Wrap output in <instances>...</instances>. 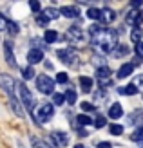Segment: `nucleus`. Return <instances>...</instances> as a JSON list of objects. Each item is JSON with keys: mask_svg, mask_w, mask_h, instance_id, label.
Instances as JSON below:
<instances>
[{"mask_svg": "<svg viewBox=\"0 0 143 148\" xmlns=\"http://www.w3.org/2000/svg\"><path fill=\"white\" fill-rule=\"evenodd\" d=\"M89 38L102 53H112L120 43H118V33L114 29L102 27V25H91L89 27Z\"/></svg>", "mask_w": 143, "mask_h": 148, "instance_id": "f257e3e1", "label": "nucleus"}, {"mask_svg": "<svg viewBox=\"0 0 143 148\" xmlns=\"http://www.w3.org/2000/svg\"><path fill=\"white\" fill-rule=\"evenodd\" d=\"M17 88H18V92H20V99L22 103H24V107L31 112L33 107H35V98H33V94L29 92V88L24 85V83H17Z\"/></svg>", "mask_w": 143, "mask_h": 148, "instance_id": "f03ea898", "label": "nucleus"}, {"mask_svg": "<svg viewBox=\"0 0 143 148\" xmlns=\"http://www.w3.org/2000/svg\"><path fill=\"white\" fill-rule=\"evenodd\" d=\"M36 87H38V90L44 92V94H51L55 90V79L49 78L47 74H40L38 78H36Z\"/></svg>", "mask_w": 143, "mask_h": 148, "instance_id": "7ed1b4c3", "label": "nucleus"}, {"mask_svg": "<svg viewBox=\"0 0 143 148\" xmlns=\"http://www.w3.org/2000/svg\"><path fill=\"white\" fill-rule=\"evenodd\" d=\"M53 114H55L53 105L51 103H44V105H40L38 110H36V121H38L40 125H44V123H47L53 117Z\"/></svg>", "mask_w": 143, "mask_h": 148, "instance_id": "20e7f679", "label": "nucleus"}, {"mask_svg": "<svg viewBox=\"0 0 143 148\" xmlns=\"http://www.w3.org/2000/svg\"><path fill=\"white\" fill-rule=\"evenodd\" d=\"M58 58H60V62H64L67 65H78V54L73 49H60Z\"/></svg>", "mask_w": 143, "mask_h": 148, "instance_id": "39448f33", "label": "nucleus"}, {"mask_svg": "<svg viewBox=\"0 0 143 148\" xmlns=\"http://www.w3.org/2000/svg\"><path fill=\"white\" fill-rule=\"evenodd\" d=\"M65 38H67L69 43H82L84 38H85V34H84V31H82L80 27H69L67 33H65Z\"/></svg>", "mask_w": 143, "mask_h": 148, "instance_id": "423d86ee", "label": "nucleus"}, {"mask_svg": "<svg viewBox=\"0 0 143 148\" xmlns=\"http://www.w3.org/2000/svg\"><path fill=\"white\" fill-rule=\"evenodd\" d=\"M0 87H2L4 92L9 94V98L15 96V87H17V83H15V79L9 74H0Z\"/></svg>", "mask_w": 143, "mask_h": 148, "instance_id": "0eeeda50", "label": "nucleus"}, {"mask_svg": "<svg viewBox=\"0 0 143 148\" xmlns=\"http://www.w3.org/2000/svg\"><path fill=\"white\" fill-rule=\"evenodd\" d=\"M51 139H53V143H55V146H60V148H64V146L69 145V136H67L65 132H60V130L53 132Z\"/></svg>", "mask_w": 143, "mask_h": 148, "instance_id": "6e6552de", "label": "nucleus"}, {"mask_svg": "<svg viewBox=\"0 0 143 148\" xmlns=\"http://www.w3.org/2000/svg\"><path fill=\"white\" fill-rule=\"evenodd\" d=\"M96 78L100 79V85H111V69L107 65H102V67L96 69Z\"/></svg>", "mask_w": 143, "mask_h": 148, "instance_id": "1a4fd4ad", "label": "nucleus"}, {"mask_svg": "<svg viewBox=\"0 0 143 148\" xmlns=\"http://www.w3.org/2000/svg\"><path fill=\"white\" fill-rule=\"evenodd\" d=\"M4 54H6V62L9 67H17V60H15V54H13V47H11V42L6 40L4 42Z\"/></svg>", "mask_w": 143, "mask_h": 148, "instance_id": "9d476101", "label": "nucleus"}, {"mask_svg": "<svg viewBox=\"0 0 143 148\" xmlns=\"http://www.w3.org/2000/svg\"><path fill=\"white\" fill-rule=\"evenodd\" d=\"M127 22L138 29V27L143 24V13H140V11H131L129 16H127Z\"/></svg>", "mask_w": 143, "mask_h": 148, "instance_id": "9b49d317", "label": "nucleus"}, {"mask_svg": "<svg viewBox=\"0 0 143 148\" xmlns=\"http://www.w3.org/2000/svg\"><path fill=\"white\" fill-rule=\"evenodd\" d=\"M44 60V51L42 49H31L27 53V62L29 63H38V62H42Z\"/></svg>", "mask_w": 143, "mask_h": 148, "instance_id": "f8f14e48", "label": "nucleus"}, {"mask_svg": "<svg viewBox=\"0 0 143 148\" xmlns=\"http://www.w3.org/2000/svg\"><path fill=\"white\" fill-rule=\"evenodd\" d=\"M60 14H64L67 18H78L80 11H78V7H74V5H64V7H60Z\"/></svg>", "mask_w": 143, "mask_h": 148, "instance_id": "ddd939ff", "label": "nucleus"}, {"mask_svg": "<svg viewBox=\"0 0 143 148\" xmlns=\"http://www.w3.org/2000/svg\"><path fill=\"white\" fill-rule=\"evenodd\" d=\"M116 18V13L109 9V7H103L102 9V16H100V22H103V24H111V22H114Z\"/></svg>", "mask_w": 143, "mask_h": 148, "instance_id": "4468645a", "label": "nucleus"}, {"mask_svg": "<svg viewBox=\"0 0 143 148\" xmlns=\"http://www.w3.org/2000/svg\"><path fill=\"white\" fill-rule=\"evenodd\" d=\"M132 72H134V65H132V63H123L122 67L118 69V78L123 79V78H127V76H131Z\"/></svg>", "mask_w": 143, "mask_h": 148, "instance_id": "2eb2a0df", "label": "nucleus"}, {"mask_svg": "<svg viewBox=\"0 0 143 148\" xmlns=\"http://www.w3.org/2000/svg\"><path fill=\"white\" fill-rule=\"evenodd\" d=\"M93 85H94L93 78H89V76H80V87H82V90H84V92H91V90H93Z\"/></svg>", "mask_w": 143, "mask_h": 148, "instance_id": "dca6fc26", "label": "nucleus"}, {"mask_svg": "<svg viewBox=\"0 0 143 148\" xmlns=\"http://www.w3.org/2000/svg\"><path fill=\"white\" fill-rule=\"evenodd\" d=\"M122 116H123V108H122L120 103L111 105V108H109V117H112V119H120Z\"/></svg>", "mask_w": 143, "mask_h": 148, "instance_id": "f3484780", "label": "nucleus"}, {"mask_svg": "<svg viewBox=\"0 0 143 148\" xmlns=\"http://www.w3.org/2000/svg\"><path fill=\"white\" fill-rule=\"evenodd\" d=\"M118 92H120V94H123V96H134V94H138V88L131 83V85L120 87V88H118Z\"/></svg>", "mask_w": 143, "mask_h": 148, "instance_id": "a211bd4d", "label": "nucleus"}, {"mask_svg": "<svg viewBox=\"0 0 143 148\" xmlns=\"http://www.w3.org/2000/svg\"><path fill=\"white\" fill-rule=\"evenodd\" d=\"M11 107L15 110V114H17L18 117H24V112H22V107H20V101L17 96H11Z\"/></svg>", "mask_w": 143, "mask_h": 148, "instance_id": "6ab92c4d", "label": "nucleus"}, {"mask_svg": "<svg viewBox=\"0 0 143 148\" xmlns=\"http://www.w3.org/2000/svg\"><path fill=\"white\" fill-rule=\"evenodd\" d=\"M31 145H33V148H53L51 145H47L44 139L36 137V136H31Z\"/></svg>", "mask_w": 143, "mask_h": 148, "instance_id": "aec40b11", "label": "nucleus"}, {"mask_svg": "<svg viewBox=\"0 0 143 148\" xmlns=\"http://www.w3.org/2000/svg\"><path fill=\"white\" fill-rule=\"evenodd\" d=\"M44 40H46V43H55L58 40V33L53 31V29H47L46 34H44Z\"/></svg>", "mask_w": 143, "mask_h": 148, "instance_id": "412c9836", "label": "nucleus"}, {"mask_svg": "<svg viewBox=\"0 0 143 148\" xmlns=\"http://www.w3.org/2000/svg\"><path fill=\"white\" fill-rule=\"evenodd\" d=\"M76 121L80 127H89V125H93V119H91V116H87V114H80L76 117Z\"/></svg>", "mask_w": 143, "mask_h": 148, "instance_id": "4be33fe9", "label": "nucleus"}, {"mask_svg": "<svg viewBox=\"0 0 143 148\" xmlns=\"http://www.w3.org/2000/svg\"><path fill=\"white\" fill-rule=\"evenodd\" d=\"M100 16H102V9H96V7H89V9H87V18L100 20Z\"/></svg>", "mask_w": 143, "mask_h": 148, "instance_id": "5701e85b", "label": "nucleus"}, {"mask_svg": "<svg viewBox=\"0 0 143 148\" xmlns=\"http://www.w3.org/2000/svg\"><path fill=\"white\" fill-rule=\"evenodd\" d=\"M65 101L71 103V105H74V103H76V90H74V88H67V92H65Z\"/></svg>", "mask_w": 143, "mask_h": 148, "instance_id": "b1692460", "label": "nucleus"}, {"mask_svg": "<svg viewBox=\"0 0 143 148\" xmlns=\"http://www.w3.org/2000/svg\"><path fill=\"white\" fill-rule=\"evenodd\" d=\"M127 51H129V49H127V45H123V43H120V45L114 49V51H112V56H116V58H120V56H123V54H127Z\"/></svg>", "mask_w": 143, "mask_h": 148, "instance_id": "393cba45", "label": "nucleus"}, {"mask_svg": "<svg viewBox=\"0 0 143 148\" xmlns=\"http://www.w3.org/2000/svg\"><path fill=\"white\" fill-rule=\"evenodd\" d=\"M44 14L51 20V18H58L60 16V9H55V7H47L46 11H44Z\"/></svg>", "mask_w": 143, "mask_h": 148, "instance_id": "a878e982", "label": "nucleus"}, {"mask_svg": "<svg viewBox=\"0 0 143 148\" xmlns=\"http://www.w3.org/2000/svg\"><path fill=\"white\" fill-rule=\"evenodd\" d=\"M141 36H143V31L138 27V29H134V31L131 33V40H132L134 43H140V42H141Z\"/></svg>", "mask_w": 143, "mask_h": 148, "instance_id": "bb28decb", "label": "nucleus"}, {"mask_svg": "<svg viewBox=\"0 0 143 148\" xmlns=\"http://www.w3.org/2000/svg\"><path fill=\"white\" fill-rule=\"evenodd\" d=\"M53 103H55V105H64L65 103V96L64 94H60V92H56V94H53Z\"/></svg>", "mask_w": 143, "mask_h": 148, "instance_id": "cd10ccee", "label": "nucleus"}, {"mask_svg": "<svg viewBox=\"0 0 143 148\" xmlns=\"http://www.w3.org/2000/svg\"><path fill=\"white\" fill-rule=\"evenodd\" d=\"M109 130H111L112 136H122L123 134V127H122V125H111Z\"/></svg>", "mask_w": 143, "mask_h": 148, "instance_id": "c85d7f7f", "label": "nucleus"}, {"mask_svg": "<svg viewBox=\"0 0 143 148\" xmlns=\"http://www.w3.org/2000/svg\"><path fill=\"white\" fill-rule=\"evenodd\" d=\"M131 139L132 141H136V143H140V141H143V127L141 128H138L134 134H131Z\"/></svg>", "mask_w": 143, "mask_h": 148, "instance_id": "c756f323", "label": "nucleus"}, {"mask_svg": "<svg viewBox=\"0 0 143 148\" xmlns=\"http://www.w3.org/2000/svg\"><path fill=\"white\" fill-rule=\"evenodd\" d=\"M22 76H24V79H33V78H35V71H33V67H26L24 71H22Z\"/></svg>", "mask_w": 143, "mask_h": 148, "instance_id": "7c9ffc66", "label": "nucleus"}, {"mask_svg": "<svg viewBox=\"0 0 143 148\" xmlns=\"http://www.w3.org/2000/svg\"><path fill=\"white\" fill-rule=\"evenodd\" d=\"M7 31H9V34H18L20 27H18V24H15V22L9 20V24H7Z\"/></svg>", "mask_w": 143, "mask_h": 148, "instance_id": "2f4dec72", "label": "nucleus"}, {"mask_svg": "<svg viewBox=\"0 0 143 148\" xmlns=\"http://www.w3.org/2000/svg\"><path fill=\"white\" fill-rule=\"evenodd\" d=\"M105 125H107V119H105V116H98L96 121H94V127L96 128H103Z\"/></svg>", "mask_w": 143, "mask_h": 148, "instance_id": "473e14b6", "label": "nucleus"}, {"mask_svg": "<svg viewBox=\"0 0 143 148\" xmlns=\"http://www.w3.org/2000/svg\"><path fill=\"white\" fill-rule=\"evenodd\" d=\"M36 24H38V25H42V27H46V25L49 24V18L46 16V14H40V16L36 18Z\"/></svg>", "mask_w": 143, "mask_h": 148, "instance_id": "72a5a7b5", "label": "nucleus"}, {"mask_svg": "<svg viewBox=\"0 0 143 148\" xmlns=\"http://www.w3.org/2000/svg\"><path fill=\"white\" fill-rule=\"evenodd\" d=\"M7 24H9V20H7L2 13H0V31H6L7 29Z\"/></svg>", "mask_w": 143, "mask_h": 148, "instance_id": "f704fd0d", "label": "nucleus"}, {"mask_svg": "<svg viewBox=\"0 0 143 148\" xmlns=\"http://www.w3.org/2000/svg\"><path fill=\"white\" fill-rule=\"evenodd\" d=\"M67 79H69V78H67L65 72H58L56 74V81H58V83H67Z\"/></svg>", "mask_w": 143, "mask_h": 148, "instance_id": "c9c22d12", "label": "nucleus"}, {"mask_svg": "<svg viewBox=\"0 0 143 148\" xmlns=\"http://www.w3.org/2000/svg\"><path fill=\"white\" fill-rule=\"evenodd\" d=\"M132 85H134V87H136V88H138V90H140V88H143V76H138L136 79H134V81H132Z\"/></svg>", "mask_w": 143, "mask_h": 148, "instance_id": "e433bc0d", "label": "nucleus"}, {"mask_svg": "<svg viewBox=\"0 0 143 148\" xmlns=\"http://www.w3.org/2000/svg\"><path fill=\"white\" fill-rule=\"evenodd\" d=\"M82 108H84L85 112H91V110H94V105L89 103V101H84V103H82Z\"/></svg>", "mask_w": 143, "mask_h": 148, "instance_id": "4c0bfd02", "label": "nucleus"}, {"mask_svg": "<svg viewBox=\"0 0 143 148\" xmlns=\"http://www.w3.org/2000/svg\"><path fill=\"white\" fill-rule=\"evenodd\" d=\"M136 54H138L140 58H143V42L136 43Z\"/></svg>", "mask_w": 143, "mask_h": 148, "instance_id": "58836bf2", "label": "nucleus"}, {"mask_svg": "<svg viewBox=\"0 0 143 148\" xmlns=\"http://www.w3.org/2000/svg\"><path fill=\"white\" fill-rule=\"evenodd\" d=\"M31 9H33V13H38L40 11V4L38 2H31Z\"/></svg>", "mask_w": 143, "mask_h": 148, "instance_id": "ea45409f", "label": "nucleus"}, {"mask_svg": "<svg viewBox=\"0 0 143 148\" xmlns=\"http://www.w3.org/2000/svg\"><path fill=\"white\" fill-rule=\"evenodd\" d=\"M98 148H111V143L103 141V143H98Z\"/></svg>", "mask_w": 143, "mask_h": 148, "instance_id": "a19ab883", "label": "nucleus"}, {"mask_svg": "<svg viewBox=\"0 0 143 148\" xmlns=\"http://www.w3.org/2000/svg\"><path fill=\"white\" fill-rule=\"evenodd\" d=\"M140 5H141V2H140V0H136V2L132 4V7H140Z\"/></svg>", "mask_w": 143, "mask_h": 148, "instance_id": "79ce46f5", "label": "nucleus"}, {"mask_svg": "<svg viewBox=\"0 0 143 148\" xmlns=\"http://www.w3.org/2000/svg\"><path fill=\"white\" fill-rule=\"evenodd\" d=\"M74 148H85L84 145H74Z\"/></svg>", "mask_w": 143, "mask_h": 148, "instance_id": "37998d69", "label": "nucleus"}]
</instances>
